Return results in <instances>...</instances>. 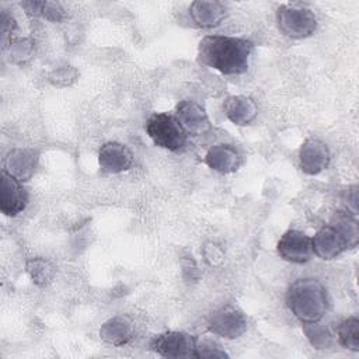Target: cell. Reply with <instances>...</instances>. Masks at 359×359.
<instances>
[{
    "label": "cell",
    "mask_w": 359,
    "mask_h": 359,
    "mask_svg": "<svg viewBox=\"0 0 359 359\" xmlns=\"http://www.w3.org/2000/svg\"><path fill=\"white\" fill-rule=\"evenodd\" d=\"M252 46L244 38L208 35L199 42L198 60L223 74H241L248 69Z\"/></svg>",
    "instance_id": "1"
},
{
    "label": "cell",
    "mask_w": 359,
    "mask_h": 359,
    "mask_svg": "<svg viewBox=\"0 0 359 359\" xmlns=\"http://www.w3.org/2000/svg\"><path fill=\"white\" fill-rule=\"evenodd\" d=\"M286 303L294 317L302 323L320 321L328 310L327 290L321 282L313 278L293 282L287 289Z\"/></svg>",
    "instance_id": "2"
},
{
    "label": "cell",
    "mask_w": 359,
    "mask_h": 359,
    "mask_svg": "<svg viewBox=\"0 0 359 359\" xmlns=\"http://www.w3.org/2000/svg\"><path fill=\"white\" fill-rule=\"evenodd\" d=\"M144 128L153 143L158 147L177 151L187 143V132L175 115L167 112L153 114Z\"/></svg>",
    "instance_id": "3"
},
{
    "label": "cell",
    "mask_w": 359,
    "mask_h": 359,
    "mask_svg": "<svg viewBox=\"0 0 359 359\" xmlns=\"http://www.w3.org/2000/svg\"><path fill=\"white\" fill-rule=\"evenodd\" d=\"M276 21L279 29L289 38L302 39L314 34L317 28V18L309 8L282 6L278 8Z\"/></svg>",
    "instance_id": "4"
},
{
    "label": "cell",
    "mask_w": 359,
    "mask_h": 359,
    "mask_svg": "<svg viewBox=\"0 0 359 359\" xmlns=\"http://www.w3.org/2000/svg\"><path fill=\"white\" fill-rule=\"evenodd\" d=\"M150 348L164 358H196V338L182 331H167L156 335Z\"/></svg>",
    "instance_id": "5"
},
{
    "label": "cell",
    "mask_w": 359,
    "mask_h": 359,
    "mask_svg": "<svg viewBox=\"0 0 359 359\" xmlns=\"http://www.w3.org/2000/svg\"><path fill=\"white\" fill-rule=\"evenodd\" d=\"M208 328L215 335L234 339L245 332L247 318L237 307L227 304L210 314Z\"/></svg>",
    "instance_id": "6"
},
{
    "label": "cell",
    "mask_w": 359,
    "mask_h": 359,
    "mask_svg": "<svg viewBox=\"0 0 359 359\" xmlns=\"http://www.w3.org/2000/svg\"><path fill=\"white\" fill-rule=\"evenodd\" d=\"M28 203V192L22 182L6 170L0 174V210L6 216H17Z\"/></svg>",
    "instance_id": "7"
},
{
    "label": "cell",
    "mask_w": 359,
    "mask_h": 359,
    "mask_svg": "<svg viewBox=\"0 0 359 359\" xmlns=\"http://www.w3.org/2000/svg\"><path fill=\"white\" fill-rule=\"evenodd\" d=\"M278 254L289 262L303 264L313 255L311 238L299 230H287L278 241Z\"/></svg>",
    "instance_id": "8"
},
{
    "label": "cell",
    "mask_w": 359,
    "mask_h": 359,
    "mask_svg": "<svg viewBox=\"0 0 359 359\" xmlns=\"http://www.w3.org/2000/svg\"><path fill=\"white\" fill-rule=\"evenodd\" d=\"M299 161L300 168L306 174H320L330 164V150L324 142L310 137L302 144L299 150Z\"/></svg>",
    "instance_id": "9"
},
{
    "label": "cell",
    "mask_w": 359,
    "mask_h": 359,
    "mask_svg": "<svg viewBox=\"0 0 359 359\" xmlns=\"http://www.w3.org/2000/svg\"><path fill=\"white\" fill-rule=\"evenodd\" d=\"M174 115L187 133L198 136L206 133L210 129V121L205 108H202L195 101L184 100L178 102Z\"/></svg>",
    "instance_id": "10"
},
{
    "label": "cell",
    "mask_w": 359,
    "mask_h": 359,
    "mask_svg": "<svg viewBox=\"0 0 359 359\" xmlns=\"http://www.w3.org/2000/svg\"><path fill=\"white\" fill-rule=\"evenodd\" d=\"M98 163L105 172L118 174L132 167L133 154L125 144L118 142H108L100 149Z\"/></svg>",
    "instance_id": "11"
},
{
    "label": "cell",
    "mask_w": 359,
    "mask_h": 359,
    "mask_svg": "<svg viewBox=\"0 0 359 359\" xmlns=\"http://www.w3.org/2000/svg\"><path fill=\"white\" fill-rule=\"evenodd\" d=\"M313 254L318 258L330 261L341 255L346 248V243L344 237L331 226H323L311 238Z\"/></svg>",
    "instance_id": "12"
},
{
    "label": "cell",
    "mask_w": 359,
    "mask_h": 359,
    "mask_svg": "<svg viewBox=\"0 0 359 359\" xmlns=\"http://www.w3.org/2000/svg\"><path fill=\"white\" fill-rule=\"evenodd\" d=\"M38 165V151L34 149H13L4 161V170L17 180L28 181Z\"/></svg>",
    "instance_id": "13"
},
{
    "label": "cell",
    "mask_w": 359,
    "mask_h": 359,
    "mask_svg": "<svg viewBox=\"0 0 359 359\" xmlns=\"http://www.w3.org/2000/svg\"><path fill=\"white\" fill-rule=\"evenodd\" d=\"M194 22L201 28L217 27L226 17V6L216 0H198L189 7Z\"/></svg>",
    "instance_id": "14"
},
{
    "label": "cell",
    "mask_w": 359,
    "mask_h": 359,
    "mask_svg": "<svg viewBox=\"0 0 359 359\" xmlns=\"http://www.w3.org/2000/svg\"><path fill=\"white\" fill-rule=\"evenodd\" d=\"M223 109L227 119L238 126H245L251 123L258 114V107L255 101L245 95L227 97L223 102Z\"/></svg>",
    "instance_id": "15"
},
{
    "label": "cell",
    "mask_w": 359,
    "mask_h": 359,
    "mask_svg": "<svg viewBox=\"0 0 359 359\" xmlns=\"http://www.w3.org/2000/svg\"><path fill=\"white\" fill-rule=\"evenodd\" d=\"M205 163L213 171L220 174L234 172L241 163L238 151L230 144L212 146L205 154Z\"/></svg>",
    "instance_id": "16"
},
{
    "label": "cell",
    "mask_w": 359,
    "mask_h": 359,
    "mask_svg": "<svg viewBox=\"0 0 359 359\" xmlns=\"http://www.w3.org/2000/svg\"><path fill=\"white\" fill-rule=\"evenodd\" d=\"M100 337L109 345L122 346L128 344L133 337L132 324L121 316H115L107 320L100 328Z\"/></svg>",
    "instance_id": "17"
},
{
    "label": "cell",
    "mask_w": 359,
    "mask_h": 359,
    "mask_svg": "<svg viewBox=\"0 0 359 359\" xmlns=\"http://www.w3.org/2000/svg\"><path fill=\"white\" fill-rule=\"evenodd\" d=\"M331 226L344 237L348 248H353L359 240V229L356 219L346 212H335Z\"/></svg>",
    "instance_id": "18"
},
{
    "label": "cell",
    "mask_w": 359,
    "mask_h": 359,
    "mask_svg": "<svg viewBox=\"0 0 359 359\" xmlns=\"http://www.w3.org/2000/svg\"><path fill=\"white\" fill-rule=\"evenodd\" d=\"M27 272L31 278V280L36 285V286H48L56 273V269L53 266V264L46 259V258H31L27 262Z\"/></svg>",
    "instance_id": "19"
},
{
    "label": "cell",
    "mask_w": 359,
    "mask_h": 359,
    "mask_svg": "<svg viewBox=\"0 0 359 359\" xmlns=\"http://www.w3.org/2000/svg\"><path fill=\"white\" fill-rule=\"evenodd\" d=\"M339 344L353 352L359 351V320L349 317L339 323L337 328Z\"/></svg>",
    "instance_id": "20"
},
{
    "label": "cell",
    "mask_w": 359,
    "mask_h": 359,
    "mask_svg": "<svg viewBox=\"0 0 359 359\" xmlns=\"http://www.w3.org/2000/svg\"><path fill=\"white\" fill-rule=\"evenodd\" d=\"M7 48L10 60L20 66L27 65L35 55V42L31 38H15Z\"/></svg>",
    "instance_id": "21"
},
{
    "label": "cell",
    "mask_w": 359,
    "mask_h": 359,
    "mask_svg": "<svg viewBox=\"0 0 359 359\" xmlns=\"http://www.w3.org/2000/svg\"><path fill=\"white\" fill-rule=\"evenodd\" d=\"M304 334L309 338L310 344L317 349H325L332 342V338L328 330L324 325L318 324V321L304 323Z\"/></svg>",
    "instance_id": "22"
},
{
    "label": "cell",
    "mask_w": 359,
    "mask_h": 359,
    "mask_svg": "<svg viewBox=\"0 0 359 359\" xmlns=\"http://www.w3.org/2000/svg\"><path fill=\"white\" fill-rule=\"evenodd\" d=\"M196 358H227L229 355L222 349V345L213 339L203 338L196 341Z\"/></svg>",
    "instance_id": "23"
},
{
    "label": "cell",
    "mask_w": 359,
    "mask_h": 359,
    "mask_svg": "<svg viewBox=\"0 0 359 359\" xmlns=\"http://www.w3.org/2000/svg\"><path fill=\"white\" fill-rule=\"evenodd\" d=\"M77 77V72L72 67V66H63L59 69H55L50 74H49V81L55 86H69L72 84Z\"/></svg>",
    "instance_id": "24"
},
{
    "label": "cell",
    "mask_w": 359,
    "mask_h": 359,
    "mask_svg": "<svg viewBox=\"0 0 359 359\" xmlns=\"http://www.w3.org/2000/svg\"><path fill=\"white\" fill-rule=\"evenodd\" d=\"M17 29V22L14 20L13 15H10L8 13L3 11L1 13V42H3V49H6L11 39V34Z\"/></svg>",
    "instance_id": "25"
},
{
    "label": "cell",
    "mask_w": 359,
    "mask_h": 359,
    "mask_svg": "<svg viewBox=\"0 0 359 359\" xmlns=\"http://www.w3.org/2000/svg\"><path fill=\"white\" fill-rule=\"evenodd\" d=\"M42 17H45L49 21L59 22V21H63L66 18V11L56 1H45L43 3V10H42Z\"/></svg>",
    "instance_id": "26"
},
{
    "label": "cell",
    "mask_w": 359,
    "mask_h": 359,
    "mask_svg": "<svg viewBox=\"0 0 359 359\" xmlns=\"http://www.w3.org/2000/svg\"><path fill=\"white\" fill-rule=\"evenodd\" d=\"M344 202L348 205V209L352 210V215L358 213V187H349L344 194Z\"/></svg>",
    "instance_id": "27"
},
{
    "label": "cell",
    "mask_w": 359,
    "mask_h": 359,
    "mask_svg": "<svg viewBox=\"0 0 359 359\" xmlns=\"http://www.w3.org/2000/svg\"><path fill=\"white\" fill-rule=\"evenodd\" d=\"M43 3L45 1H38V0H28V1H22L21 7L25 10V13L28 15H42V10H43Z\"/></svg>",
    "instance_id": "28"
},
{
    "label": "cell",
    "mask_w": 359,
    "mask_h": 359,
    "mask_svg": "<svg viewBox=\"0 0 359 359\" xmlns=\"http://www.w3.org/2000/svg\"><path fill=\"white\" fill-rule=\"evenodd\" d=\"M205 250L210 251V254H209V252H205L206 261H208L210 265H216V264H219V262L222 261L223 254H222V251H220V248H219L217 245H215V244H209Z\"/></svg>",
    "instance_id": "29"
}]
</instances>
